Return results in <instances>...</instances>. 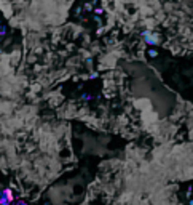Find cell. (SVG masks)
Instances as JSON below:
<instances>
[{"label":"cell","instance_id":"1","mask_svg":"<svg viewBox=\"0 0 193 205\" xmlns=\"http://www.w3.org/2000/svg\"><path fill=\"white\" fill-rule=\"evenodd\" d=\"M190 205H193V199H191V200H190Z\"/></svg>","mask_w":193,"mask_h":205}]
</instances>
